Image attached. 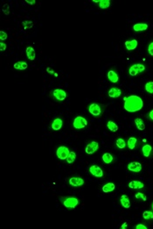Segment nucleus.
<instances>
[{
	"instance_id": "20e7f679",
	"label": "nucleus",
	"mask_w": 153,
	"mask_h": 229,
	"mask_svg": "<svg viewBox=\"0 0 153 229\" xmlns=\"http://www.w3.org/2000/svg\"><path fill=\"white\" fill-rule=\"evenodd\" d=\"M88 125V121L85 118L81 117V116H77L76 118L74 120L73 122V126L75 129L77 130H81L83 129L84 127H86Z\"/></svg>"
},
{
	"instance_id": "423d86ee",
	"label": "nucleus",
	"mask_w": 153,
	"mask_h": 229,
	"mask_svg": "<svg viewBox=\"0 0 153 229\" xmlns=\"http://www.w3.org/2000/svg\"><path fill=\"white\" fill-rule=\"evenodd\" d=\"M144 69H145V66L143 64L136 63V64H133L132 66H130L129 69V74L131 77H135L137 74H140L142 72H143Z\"/></svg>"
},
{
	"instance_id": "f3484780",
	"label": "nucleus",
	"mask_w": 153,
	"mask_h": 229,
	"mask_svg": "<svg viewBox=\"0 0 153 229\" xmlns=\"http://www.w3.org/2000/svg\"><path fill=\"white\" fill-rule=\"evenodd\" d=\"M124 45H125V47H126L127 50H129V51H131V50H134V49L137 47L138 42H137V40H131V41H125Z\"/></svg>"
},
{
	"instance_id": "412c9836",
	"label": "nucleus",
	"mask_w": 153,
	"mask_h": 229,
	"mask_svg": "<svg viewBox=\"0 0 153 229\" xmlns=\"http://www.w3.org/2000/svg\"><path fill=\"white\" fill-rule=\"evenodd\" d=\"M102 161L104 163H106V164H110V163H112V162H114V157H113V155H111V154H109V153H105V154H103L102 156Z\"/></svg>"
},
{
	"instance_id": "2eb2a0df",
	"label": "nucleus",
	"mask_w": 153,
	"mask_h": 229,
	"mask_svg": "<svg viewBox=\"0 0 153 229\" xmlns=\"http://www.w3.org/2000/svg\"><path fill=\"white\" fill-rule=\"evenodd\" d=\"M122 95V91L121 89L117 88V87H114V88H111L109 91V96L112 98H116V97H119L120 96Z\"/></svg>"
},
{
	"instance_id": "c756f323",
	"label": "nucleus",
	"mask_w": 153,
	"mask_h": 229,
	"mask_svg": "<svg viewBox=\"0 0 153 229\" xmlns=\"http://www.w3.org/2000/svg\"><path fill=\"white\" fill-rule=\"evenodd\" d=\"M144 90L146 92L153 94V82H148L144 85Z\"/></svg>"
},
{
	"instance_id": "f704fd0d",
	"label": "nucleus",
	"mask_w": 153,
	"mask_h": 229,
	"mask_svg": "<svg viewBox=\"0 0 153 229\" xmlns=\"http://www.w3.org/2000/svg\"><path fill=\"white\" fill-rule=\"evenodd\" d=\"M6 48H7V45L4 42H0V50L1 51H4L6 50Z\"/></svg>"
},
{
	"instance_id": "a211bd4d",
	"label": "nucleus",
	"mask_w": 153,
	"mask_h": 229,
	"mask_svg": "<svg viewBox=\"0 0 153 229\" xmlns=\"http://www.w3.org/2000/svg\"><path fill=\"white\" fill-rule=\"evenodd\" d=\"M120 203L122 204L123 207L124 208H129L130 207V202H129V199L127 195H122L121 198H120Z\"/></svg>"
},
{
	"instance_id": "a19ab883",
	"label": "nucleus",
	"mask_w": 153,
	"mask_h": 229,
	"mask_svg": "<svg viewBox=\"0 0 153 229\" xmlns=\"http://www.w3.org/2000/svg\"><path fill=\"white\" fill-rule=\"evenodd\" d=\"M152 211H153V202L152 204Z\"/></svg>"
},
{
	"instance_id": "0eeeda50",
	"label": "nucleus",
	"mask_w": 153,
	"mask_h": 229,
	"mask_svg": "<svg viewBox=\"0 0 153 229\" xmlns=\"http://www.w3.org/2000/svg\"><path fill=\"white\" fill-rule=\"evenodd\" d=\"M69 148L66 146H61L56 150V155L60 160H66L69 155Z\"/></svg>"
},
{
	"instance_id": "1a4fd4ad",
	"label": "nucleus",
	"mask_w": 153,
	"mask_h": 229,
	"mask_svg": "<svg viewBox=\"0 0 153 229\" xmlns=\"http://www.w3.org/2000/svg\"><path fill=\"white\" fill-rule=\"evenodd\" d=\"M98 149H99V143L95 141H93L86 146L85 152L89 155H92V154H95Z\"/></svg>"
},
{
	"instance_id": "4c0bfd02",
	"label": "nucleus",
	"mask_w": 153,
	"mask_h": 229,
	"mask_svg": "<svg viewBox=\"0 0 153 229\" xmlns=\"http://www.w3.org/2000/svg\"><path fill=\"white\" fill-rule=\"evenodd\" d=\"M47 72H49V73L52 74V75H55V76H57V74H55V72H53L50 68H47Z\"/></svg>"
},
{
	"instance_id": "6e6552de",
	"label": "nucleus",
	"mask_w": 153,
	"mask_h": 229,
	"mask_svg": "<svg viewBox=\"0 0 153 229\" xmlns=\"http://www.w3.org/2000/svg\"><path fill=\"white\" fill-rule=\"evenodd\" d=\"M68 184L72 187H81L84 185L85 181L83 180V178L80 176H72L68 179Z\"/></svg>"
},
{
	"instance_id": "393cba45",
	"label": "nucleus",
	"mask_w": 153,
	"mask_h": 229,
	"mask_svg": "<svg viewBox=\"0 0 153 229\" xmlns=\"http://www.w3.org/2000/svg\"><path fill=\"white\" fill-rule=\"evenodd\" d=\"M115 146L119 148V149H123V148H126V146H127V142H126L123 139H122V138H118V139L115 141Z\"/></svg>"
},
{
	"instance_id": "ddd939ff",
	"label": "nucleus",
	"mask_w": 153,
	"mask_h": 229,
	"mask_svg": "<svg viewBox=\"0 0 153 229\" xmlns=\"http://www.w3.org/2000/svg\"><path fill=\"white\" fill-rule=\"evenodd\" d=\"M108 78L109 80L113 83H116L119 81V76L118 74L116 73V71L114 70V69H111L108 72Z\"/></svg>"
},
{
	"instance_id": "6ab92c4d",
	"label": "nucleus",
	"mask_w": 153,
	"mask_h": 229,
	"mask_svg": "<svg viewBox=\"0 0 153 229\" xmlns=\"http://www.w3.org/2000/svg\"><path fill=\"white\" fill-rule=\"evenodd\" d=\"M152 148L149 144H145L142 148V153H143L144 157H150V155L152 154Z\"/></svg>"
},
{
	"instance_id": "bb28decb",
	"label": "nucleus",
	"mask_w": 153,
	"mask_h": 229,
	"mask_svg": "<svg viewBox=\"0 0 153 229\" xmlns=\"http://www.w3.org/2000/svg\"><path fill=\"white\" fill-rule=\"evenodd\" d=\"M13 67H14L15 69L24 70V69H26V68H27L28 65H27V63L25 62H17L13 65Z\"/></svg>"
},
{
	"instance_id": "f8f14e48",
	"label": "nucleus",
	"mask_w": 153,
	"mask_h": 229,
	"mask_svg": "<svg viewBox=\"0 0 153 229\" xmlns=\"http://www.w3.org/2000/svg\"><path fill=\"white\" fill-rule=\"evenodd\" d=\"M63 126V120L60 118H56L54 119L51 124V127L52 130L54 131H59L62 128Z\"/></svg>"
},
{
	"instance_id": "cd10ccee",
	"label": "nucleus",
	"mask_w": 153,
	"mask_h": 229,
	"mask_svg": "<svg viewBox=\"0 0 153 229\" xmlns=\"http://www.w3.org/2000/svg\"><path fill=\"white\" fill-rule=\"evenodd\" d=\"M75 160H76V153L74 152V151H70L69 155H68V156H67V158L66 159V161H67V162L68 164H71V163L75 162Z\"/></svg>"
},
{
	"instance_id": "4be33fe9",
	"label": "nucleus",
	"mask_w": 153,
	"mask_h": 229,
	"mask_svg": "<svg viewBox=\"0 0 153 229\" xmlns=\"http://www.w3.org/2000/svg\"><path fill=\"white\" fill-rule=\"evenodd\" d=\"M137 143V139L135 138V137H130V138L128 139L127 147L129 150H132V149L136 148Z\"/></svg>"
},
{
	"instance_id": "2f4dec72",
	"label": "nucleus",
	"mask_w": 153,
	"mask_h": 229,
	"mask_svg": "<svg viewBox=\"0 0 153 229\" xmlns=\"http://www.w3.org/2000/svg\"><path fill=\"white\" fill-rule=\"evenodd\" d=\"M135 197H136V199H140L142 201H146L147 200V197H146V195H144L143 193H142V192H137L136 195H135Z\"/></svg>"
},
{
	"instance_id": "aec40b11",
	"label": "nucleus",
	"mask_w": 153,
	"mask_h": 229,
	"mask_svg": "<svg viewBox=\"0 0 153 229\" xmlns=\"http://www.w3.org/2000/svg\"><path fill=\"white\" fill-rule=\"evenodd\" d=\"M129 187L130 189L140 190V189H143L144 187V184L142 182H139V181H131L129 184Z\"/></svg>"
},
{
	"instance_id": "39448f33",
	"label": "nucleus",
	"mask_w": 153,
	"mask_h": 229,
	"mask_svg": "<svg viewBox=\"0 0 153 229\" xmlns=\"http://www.w3.org/2000/svg\"><path fill=\"white\" fill-rule=\"evenodd\" d=\"M52 97L54 100L58 102H62L67 97V92L61 89H55L52 91Z\"/></svg>"
},
{
	"instance_id": "e433bc0d",
	"label": "nucleus",
	"mask_w": 153,
	"mask_h": 229,
	"mask_svg": "<svg viewBox=\"0 0 153 229\" xmlns=\"http://www.w3.org/2000/svg\"><path fill=\"white\" fill-rule=\"evenodd\" d=\"M147 118L150 120H152L153 121V110H152L149 113H148V115H147Z\"/></svg>"
},
{
	"instance_id": "58836bf2",
	"label": "nucleus",
	"mask_w": 153,
	"mask_h": 229,
	"mask_svg": "<svg viewBox=\"0 0 153 229\" xmlns=\"http://www.w3.org/2000/svg\"><path fill=\"white\" fill-rule=\"evenodd\" d=\"M121 229H126L127 228V223L126 222H124L122 226H121V228H120Z\"/></svg>"
},
{
	"instance_id": "4468645a",
	"label": "nucleus",
	"mask_w": 153,
	"mask_h": 229,
	"mask_svg": "<svg viewBox=\"0 0 153 229\" xmlns=\"http://www.w3.org/2000/svg\"><path fill=\"white\" fill-rule=\"evenodd\" d=\"M26 54L27 58L30 61H33L36 58V52L34 50V48L33 47H27L26 49Z\"/></svg>"
},
{
	"instance_id": "f257e3e1",
	"label": "nucleus",
	"mask_w": 153,
	"mask_h": 229,
	"mask_svg": "<svg viewBox=\"0 0 153 229\" xmlns=\"http://www.w3.org/2000/svg\"><path fill=\"white\" fill-rule=\"evenodd\" d=\"M143 106V99L139 96L130 95L123 97V108L129 112H136L140 111Z\"/></svg>"
},
{
	"instance_id": "a878e982",
	"label": "nucleus",
	"mask_w": 153,
	"mask_h": 229,
	"mask_svg": "<svg viewBox=\"0 0 153 229\" xmlns=\"http://www.w3.org/2000/svg\"><path fill=\"white\" fill-rule=\"evenodd\" d=\"M107 127L111 132H117L118 131V126L112 120H109L107 122Z\"/></svg>"
},
{
	"instance_id": "9b49d317",
	"label": "nucleus",
	"mask_w": 153,
	"mask_h": 229,
	"mask_svg": "<svg viewBox=\"0 0 153 229\" xmlns=\"http://www.w3.org/2000/svg\"><path fill=\"white\" fill-rule=\"evenodd\" d=\"M89 173L95 177H102L103 171L97 165H92L89 167Z\"/></svg>"
},
{
	"instance_id": "c9c22d12",
	"label": "nucleus",
	"mask_w": 153,
	"mask_h": 229,
	"mask_svg": "<svg viewBox=\"0 0 153 229\" xmlns=\"http://www.w3.org/2000/svg\"><path fill=\"white\" fill-rule=\"evenodd\" d=\"M136 229H147L146 228V226L145 225H143V224H138V225H137L136 226Z\"/></svg>"
},
{
	"instance_id": "473e14b6",
	"label": "nucleus",
	"mask_w": 153,
	"mask_h": 229,
	"mask_svg": "<svg viewBox=\"0 0 153 229\" xmlns=\"http://www.w3.org/2000/svg\"><path fill=\"white\" fill-rule=\"evenodd\" d=\"M8 38V35L4 31H0V40L1 41H4Z\"/></svg>"
},
{
	"instance_id": "b1692460",
	"label": "nucleus",
	"mask_w": 153,
	"mask_h": 229,
	"mask_svg": "<svg viewBox=\"0 0 153 229\" xmlns=\"http://www.w3.org/2000/svg\"><path fill=\"white\" fill-rule=\"evenodd\" d=\"M135 124H136V126L138 130L143 131L145 129V124L141 118H137L135 120Z\"/></svg>"
},
{
	"instance_id": "ea45409f",
	"label": "nucleus",
	"mask_w": 153,
	"mask_h": 229,
	"mask_svg": "<svg viewBox=\"0 0 153 229\" xmlns=\"http://www.w3.org/2000/svg\"><path fill=\"white\" fill-rule=\"evenodd\" d=\"M26 3H28L29 4H34L36 3V1H35V0H33V1H28V0H26Z\"/></svg>"
},
{
	"instance_id": "7c9ffc66",
	"label": "nucleus",
	"mask_w": 153,
	"mask_h": 229,
	"mask_svg": "<svg viewBox=\"0 0 153 229\" xmlns=\"http://www.w3.org/2000/svg\"><path fill=\"white\" fill-rule=\"evenodd\" d=\"M143 217L144 219H153V211H145L143 213Z\"/></svg>"
},
{
	"instance_id": "c85d7f7f",
	"label": "nucleus",
	"mask_w": 153,
	"mask_h": 229,
	"mask_svg": "<svg viewBox=\"0 0 153 229\" xmlns=\"http://www.w3.org/2000/svg\"><path fill=\"white\" fill-rule=\"evenodd\" d=\"M110 1L109 0H100V2H99V7L101 8V9H107V8H109V5H110Z\"/></svg>"
},
{
	"instance_id": "f03ea898",
	"label": "nucleus",
	"mask_w": 153,
	"mask_h": 229,
	"mask_svg": "<svg viewBox=\"0 0 153 229\" xmlns=\"http://www.w3.org/2000/svg\"><path fill=\"white\" fill-rule=\"evenodd\" d=\"M61 202L67 209H74L79 204V199L75 197H63L61 199Z\"/></svg>"
},
{
	"instance_id": "7ed1b4c3",
	"label": "nucleus",
	"mask_w": 153,
	"mask_h": 229,
	"mask_svg": "<svg viewBox=\"0 0 153 229\" xmlns=\"http://www.w3.org/2000/svg\"><path fill=\"white\" fill-rule=\"evenodd\" d=\"M88 110L93 117H100L102 113V106L98 103H92L88 106Z\"/></svg>"
},
{
	"instance_id": "dca6fc26",
	"label": "nucleus",
	"mask_w": 153,
	"mask_h": 229,
	"mask_svg": "<svg viewBox=\"0 0 153 229\" xmlns=\"http://www.w3.org/2000/svg\"><path fill=\"white\" fill-rule=\"evenodd\" d=\"M148 24L146 23H137V24H135L133 26V30L137 33L138 32H143V31H146L148 29Z\"/></svg>"
},
{
	"instance_id": "5701e85b",
	"label": "nucleus",
	"mask_w": 153,
	"mask_h": 229,
	"mask_svg": "<svg viewBox=\"0 0 153 229\" xmlns=\"http://www.w3.org/2000/svg\"><path fill=\"white\" fill-rule=\"evenodd\" d=\"M115 188V184H113V183H108V184H104L103 186H102V191L103 192H105V193H109V192H111V191H113Z\"/></svg>"
},
{
	"instance_id": "72a5a7b5",
	"label": "nucleus",
	"mask_w": 153,
	"mask_h": 229,
	"mask_svg": "<svg viewBox=\"0 0 153 229\" xmlns=\"http://www.w3.org/2000/svg\"><path fill=\"white\" fill-rule=\"evenodd\" d=\"M148 53L153 56V41H152L148 46Z\"/></svg>"
},
{
	"instance_id": "9d476101",
	"label": "nucleus",
	"mask_w": 153,
	"mask_h": 229,
	"mask_svg": "<svg viewBox=\"0 0 153 229\" xmlns=\"http://www.w3.org/2000/svg\"><path fill=\"white\" fill-rule=\"evenodd\" d=\"M128 170L133 173H138L142 170V164L138 162H129L128 164Z\"/></svg>"
}]
</instances>
